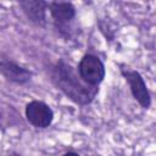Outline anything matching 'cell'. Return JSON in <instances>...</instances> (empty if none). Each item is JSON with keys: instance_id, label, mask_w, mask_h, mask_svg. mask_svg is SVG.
<instances>
[{"instance_id": "6da1fadb", "label": "cell", "mask_w": 156, "mask_h": 156, "mask_svg": "<svg viewBox=\"0 0 156 156\" xmlns=\"http://www.w3.org/2000/svg\"><path fill=\"white\" fill-rule=\"evenodd\" d=\"M48 73L51 83L76 105L87 106L91 104L99 93V87H91L84 83L77 68L63 58H58L50 65Z\"/></svg>"}, {"instance_id": "7a4b0ae2", "label": "cell", "mask_w": 156, "mask_h": 156, "mask_svg": "<svg viewBox=\"0 0 156 156\" xmlns=\"http://www.w3.org/2000/svg\"><path fill=\"white\" fill-rule=\"evenodd\" d=\"M48 10L58 35L63 39H69L72 35L71 26L77 15L74 5L68 1H50L48 2Z\"/></svg>"}, {"instance_id": "3957f363", "label": "cell", "mask_w": 156, "mask_h": 156, "mask_svg": "<svg viewBox=\"0 0 156 156\" xmlns=\"http://www.w3.org/2000/svg\"><path fill=\"white\" fill-rule=\"evenodd\" d=\"M77 72L82 80L91 87H99L106 76V69L102 61L93 54H85L80 58Z\"/></svg>"}, {"instance_id": "277c9868", "label": "cell", "mask_w": 156, "mask_h": 156, "mask_svg": "<svg viewBox=\"0 0 156 156\" xmlns=\"http://www.w3.org/2000/svg\"><path fill=\"white\" fill-rule=\"evenodd\" d=\"M119 71H121V74L123 76V78L126 79V82L128 83L129 90H130L134 100L143 108L147 110L151 106V95H150V91L146 87V83H145L143 76L138 71L130 69L126 66H121Z\"/></svg>"}, {"instance_id": "5b68a950", "label": "cell", "mask_w": 156, "mask_h": 156, "mask_svg": "<svg viewBox=\"0 0 156 156\" xmlns=\"http://www.w3.org/2000/svg\"><path fill=\"white\" fill-rule=\"evenodd\" d=\"M24 115L28 123L39 129L50 127L54 121L52 108L48 104L39 100L29 101L24 107Z\"/></svg>"}, {"instance_id": "8992f818", "label": "cell", "mask_w": 156, "mask_h": 156, "mask_svg": "<svg viewBox=\"0 0 156 156\" xmlns=\"http://www.w3.org/2000/svg\"><path fill=\"white\" fill-rule=\"evenodd\" d=\"M0 76L4 77V79L10 83L17 85H24L32 80L33 72L13 61L0 60Z\"/></svg>"}, {"instance_id": "52a82bcc", "label": "cell", "mask_w": 156, "mask_h": 156, "mask_svg": "<svg viewBox=\"0 0 156 156\" xmlns=\"http://www.w3.org/2000/svg\"><path fill=\"white\" fill-rule=\"evenodd\" d=\"M18 6L27 17V20L37 27H46V10L48 1L44 0H21Z\"/></svg>"}, {"instance_id": "ba28073f", "label": "cell", "mask_w": 156, "mask_h": 156, "mask_svg": "<svg viewBox=\"0 0 156 156\" xmlns=\"http://www.w3.org/2000/svg\"><path fill=\"white\" fill-rule=\"evenodd\" d=\"M62 156H79V154L73 152V151H68V152H65Z\"/></svg>"}, {"instance_id": "9c48e42d", "label": "cell", "mask_w": 156, "mask_h": 156, "mask_svg": "<svg viewBox=\"0 0 156 156\" xmlns=\"http://www.w3.org/2000/svg\"><path fill=\"white\" fill-rule=\"evenodd\" d=\"M6 156H21L20 154H11V155H6Z\"/></svg>"}]
</instances>
